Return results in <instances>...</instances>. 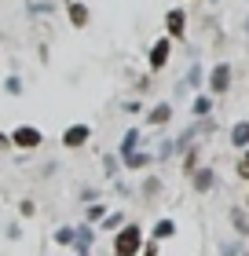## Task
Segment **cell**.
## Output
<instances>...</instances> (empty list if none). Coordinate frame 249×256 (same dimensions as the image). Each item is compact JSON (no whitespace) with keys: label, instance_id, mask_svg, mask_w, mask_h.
<instances>
[{"label":"cell","instance_id":"cell-1","mask_svg":"<svg viewBox=\"0 0 249 256\" xmlns=\"http://www.w3.org/2000/svg\"><path fill=\"white\" fill-rule=\"evenodd\" d=\"M139 246H143V238H139V227H125L121 234L114 242V256H136Z\"/></svg>","mask_w":249,"mask_h":256},{"label":"cell","instance_id":"cell-2","mask_svg":"<svg viewBox=\"0 0 249 256\" xmlns=\"http://www.w3.org/2000/svg\"><path fill=\"white\" fill-rule=\"evenodd\" d=\"M8 143H15L22 150H33V146H41V132H37V128H30V124H19L15 132H11Z\"/></svg>","mask_w":249,"mask_h":256},{"label":"cell","instance_id":"cell-3","mask_svg":"<svg viewBox=\"0 0 249 256\" xmlns=\"http://www.w3.org/2000/svg\"><path fill=\"white\" fill-rule=\"evenodd\" d=\"M169 55H172V48H169V40H158V44H154V52H150V70H161L165 62H169Z\"/></svg>","mask_w":249,"mask_h":256},{"label":"cell","instance_id":"cell-4","mask_svg":"<svg viewBox=\"0 0 249 256\" xmlns=\"http://www.w3.org/2000/svg\"><path fill=\"white\" fill-rule=\"evenodd\" d=\"M227 80H231V70L227 66H212V74H209V88L212 92H223V88H227Z\"/></svg>","mask_w":249,"mask_h":256},{"label":"cell","instance_id":"cell-5","mask_svg":"<svg viewBox=\"0 0 249 256\" xmlns=\"http://www.w3.org/2000/svg\"><path fill=\"white\" fill-rule=\"evenodd\" d=\"M85 139H88V128H85V124H74V128H66L63 143H66V146H81Z\"/></svg>","mask_w":249,"mask_h":256},{"label":"cell","instance_id":"cell-6","mask_svg":"<svg viewBox=\"0 0 249 256\" xmlns=\"http://www.w3.org/2000/svg\"><path fill=\"white\" fill-rule=\"evenodd\" d=\"M183 11H169V33H172V37H183Z\"/></svg>","mask_w":249,"mask_h":256},{"label":"cell","instance_id":"cell-7","mask_svg":"<svg viewBox=\"0 0 249 256\" xmlns=\"http://www.w3.org/2000/svg\"><path fill=\"white\" fill-rule=\"evenodd\" d=\"M231 139H234V146H249V121H242V124H234V132H231Z\"/></svg>","mask_w":249,"mask_h":256},{"label":"cell","instance_id":"cell-8","mask_svg":"<svg viewBox=\"0 0 249 256\" xmlns=\"http://www.w3.org/2000/svg\"><path fill=\"white\" fill-rule=\"evenodd\" d=\"M169 114H172V110H169V102L154 106V110H150V124H165V121H169Z\"/></svg>","mask_w":249,"mask_h":256},{"label":"cell","instance_id":"cell-9","mask_svg":"<svg viewBox=\"0 0 249 256\" xmlns=\"http://www.w3.org/2000/svg\"><path fill=\"white\" fill-rule=\"evenodd\" d=\"M139 146V132H136V128H132V132H125V143H121V154L128 158V154H132V150Z\"/></svg>","mask_w":249,"mask_h":256},{"label":"cell","instance_id":"cell-10","mask_svg":"<svg viewBox=\"0 0 249 256\" xmlns=\"http://www.w3.org/2000/svg\"><path fill=\"white\" fill-rule=\"evenodd\" d=\"M70 18H74V26H85V22H88V11L81 8V4H70Z\"/></svg>","mask_w":249,"mask_h":256},{"label":"cell","instance_id":"cell-11","mask_svg":"<svg viewBox=\"0 0 249 256\" xmlns=\"http://www.w3.org/2000/svg\"><path fill=\"white\" fill-rule=\"evenodd\" d=\"M172 230H176V227H172V220H158V227H154V238H169Z\"/></svg>","mask_w":249,"mask_h":256},{"label":"cell","instance_id":"cell-12","mask_svg":"<svg viewBox=\"0 0 249 256\" xmlns=\"http://www.w3.org/2000/svg\"><path fill=\"white\" fill-rule=\"evenodd\" d=\"M194 187H198V190H209V187H212V172H198V176H194Z\"/></svg>","mask_w":249,"mask_h":256},{"label":"cell","instance_id":"cell-13","mask_svg":"<svg viewBox=\"0 0 249 256\" xmlns=\"http://www.w3.org/2000/svg\"><path fill=\"white\" fill-rule=\"evenodd\" d=\"M125 165H128V168H139V165H147V154H136V150H132V154L125 158Z\"/></svg>","mask_w":249,"mask_h":256},{"label":"cell","instance_id":"cell-14","mask_svg":"<svg viewBox=\"0 0 249 256\" xmlns=\"http://www.w3.org/2000/svg\"><path fill=\"white\" fill-rule=\"evenodd\" d=\"M4 88L11 92V96H19V92H22V80H19V77H8V80H4Z\"/></svg>","mask_w":249,"mask_h":256},{"label":"cell","instance_id":"cell-15","mask_svg":"<svg viewBox=\"0 0 249 256\" xmlns=\"http://www.w3.org/2000/svg\"><path fill=\"white\" fill-rule=\"evenodd\" d=\"M59 242H63V246H70V242H74V230H70V227H63V230H59V234H55Z\"/></svg>","mask_w":249,"mask_h":256},{"label":"cell","instance_id":"cell-16","mask_svg":"<svg viewBox=\"0 0 249 256\" xmlns=\"http://www.w3.org/2000/svg\"><path fill=\"white\" fill-rule=\"evenodd\" d=\"M194 110L198 114H209V99H194Z\"/></svg>","mask_w":249,"mask_h":256},{"label":"cell","instance_id":"cell-17","mask_svg":"<svg viewBox=\"0 0 249 256\" xmlns=\"http://www.w3.org/2000/svg\"><path fill=\"white\" fill-rule=\"evenodd\" d=\"M242 176H245V180H249V161H245V165H242Z\"/></svg>","mask_w":249,"mask_h":256},{"label":"cell","instance_id":"cell-18","mask_svg":"<svg viewBox=\"0 0 249 256\" xmlns=\"http://www.w3.org/2000/svg\"><path fill=\"white\" fill-rule=\"evenodd\" d=\"M0 146H8V136H4V132H0Z\"/></svg>","mask_w":249,"mask_h":256},{"label":"cell","instance_id":"cell-19","mask_svg":"<svg viewBox=\"0 0 249 256\" xmlns=\"http://www.w3.org/2000/svg\"><path fill=\"white\" fill-rule=\"evenodd\" d=\"M245 161H249V158H245Z\"/></svg>","mask_w":249,"mask_h":256}]
</instances>
